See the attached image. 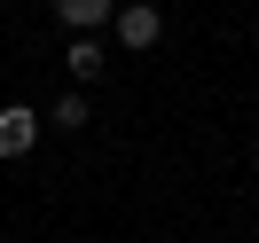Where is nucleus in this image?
<instances>
[{
    "label": "nucleus",
    "instance_id": "nucleus-1",
    "mask_svg": "<svg viewBox=\"0 0 259 243\" xmlns=\"http://www.w3.org/2000/svg\"><path fill=\"white\" fill-rule=\"evenodd\" d=\"M110 24H118V47H134V55H149L165 39V8H149V0H126Z\"/></svg>",
    "mask_w": 259,
    "mask_h": 243
},
{
    "label": "nucleus",
    "instance_id": "nucleus-2",
    "mask_svg": "<svg viewBox=\"0 0 259 243\" xmlns=\"http://www.w3.org/2000/svg\"><path fill=\"white\" fill-rule=\"evenodd\" d=\"M32 149H39V118L24 102H8L0 110V157H32Z\"/></svg>",
    "mask_w": 259,
    "mask_h": 243
},
{
    "label": "nucleus",
    "instance_id": "nucleus-3",
    "mask_svg": "<svg viewBox=\"0 0 259 243\" xmlns=\"http://www.w3.org/2000/svg\"><path fill=\"white\" fill-rule=\"evenodd\" d=\"M63 63H71V79L87 86V79H102V63H110V55H102L95 32H71V55H63Z\"/></svg>",
    "mask_w": 259,
    "mask_h": 243
},
{
    "label": "nucleus",
    "instance_id": "nucleus-4",
    "mask_svg": "<svg viewBox=\"0 0 259 243\" xmlns=\"http://www.w3.org/2000/svg\"><path fill=\"white\" fill-rule=\"evenodd\" d=\"M55 16H63L71 32H95V24L118 16V0H55Z\"/></svg>",
    "mask_w": 259,
    "mask_h": 243
},
{
    "label": "nucleus",
    "instance_id": "nucleus-5",
    "mask_svg": "<svg viewBox=\"0 0 259 243\" xmlns=\"http://www.w3.org/2000/svg\"><path fill=\"white\" fill-rule=\"evenodd\" d=\"M55 126H71V133H79V126H87V102H79V86H71V94H63V102H55Z\"/></svg>",
    "mask_w": 259,
    "mask_h": 243
}]
</instances>
